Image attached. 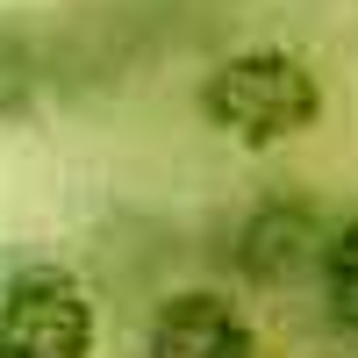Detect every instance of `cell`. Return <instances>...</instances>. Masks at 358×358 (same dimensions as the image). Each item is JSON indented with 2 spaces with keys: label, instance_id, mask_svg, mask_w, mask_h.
I'll return each instance as SVG.
<instances>
[{
  "label": "cell",
  "instance_id": "obj_4",
  "mask_svg": "<svg viewBox=\"0 0 358 358\" xmlns=\"http://www.w3.org/2000/svg\"><path fill=\"white\" fill-rule=\"evenodd\" d=\"M322 251H330V236L315 229V215L301 201H265L258 215L244 222V236H236V265H244L251 280H265V287L294 280L301 265L322 273Z\"/></svg>",
  "mask_w": 358,
  "mask_h": 358
},
{
  "label": "cell",
  "instance_id": "obj_3",
  "mask_svg": "<svg viewBox=\"0 0 358 358\" xmlns=\"http://www.w3.org/2000/svg\"><path fill=\"white\" fill-rule=\"evenodd\" d=\"M143 358H258L251 315L215 287L165 294L143 322Z\"/></svg>",
  "mask_w": 358,
  "mask_h": 358
},
{
  "label": "cell",
  "instance_id": "obj_6",
  "mask_svg": "<svg viewBox=\"0 0 358 358\" xmlns=\"http://www.w3.org/2000/svg\"><path fill=\"white\" fill-rule=\"evenodd\" d=\"M315 280H322V308H330V322L358 337V215H344L330 229V251H322V273Z\"/></svg>",
  "mask_w": 358,
  "mask_h": 358
},
{
  "label": "cell",
  "instance_id": "obj_5",
  "mask_svg": "<svg viewBox=\"0 0 358 358\" xmlns=\"http://www.w3.org/2000/svg\"><path fill=\"white\" fill-rule=\"evenodd\" d=\"M50 94V43L29 8H0V129L29 122Z\"/></svg>",
  "mask_w": 358,
  "mask_h": 358
},
{
  "label": "cell",
  "instance_id": "obj_2",
  "mask_svg": "<svg viewBox=\"0 0 358 358\" xmlns=\"http://www.w3.org/2000/svg\"><path fill=\"white\" fill-rule=\"evenodd\" d=\"M101 308L57 258L0 265V358H94Z\"/></svg>",
  "mask_w": 358,
  "mask_h": 358
},
{
  "label": "cell",
  "instance_id": "obj_1",
  "mask_svg": "<svg viewBox=\"0 0 358 358\" xmlns=\"http://www.w3.org/2000/svg\"><path fill=\"white\" fill-rule=\"evenodd\" d=\"M194 108L215 136L244 143V151H280V143L308 136L322 122V79L308 57H294L280 43H251L208 65Z\"/></svg>",
  "mask_w": 358,
  "mask_h": 358
}]
</instances>
